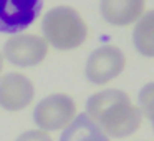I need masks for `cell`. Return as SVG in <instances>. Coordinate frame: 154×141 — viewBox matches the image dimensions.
<instances>
[{
  "mask_svg": "<svg viewBox=\"0 0 154 141\" xmlns=\"http://www.w3.org/2000/svg\"><path fill=\"white\" fill-rule=\"evenodd\" d=\"M124 63L126 58L119 48L113 45H103L90 55L85 73L91 83L104 85L124 70Z\"/></svg>",
  "mask_w": 154,
  "mask_h": 141,
  "instance_id": "cell-5",
  "label": "cell"
},
{
  "mask_svg": "<svg viewBox=\"0 0 154 141\" xmlns=\"http://www.w3.org/2000/svg\"><path fill=\"white\" fill-rule=\"evenodd\" d=\"M144 10V0H101L104 20L116 27H124L139 20Z\"/></svg>",
  "mask_w": 154,
  "mask_h": 141,
  "instance_id": "cell-8",
  "label": "cell"
},
{
  "mask_svg": "<svg viewBox=\"0 0 154 141\" xmlns=\"http://www.w3.org/2000/svg\"><path fill=\"white\" fill-rule=\"evenodd\" d=\"M45 42L57 50L78 48L88 35V27L75 8L61 5L47 12L42 22Z\"/></svg>",
  "mask_w": 154,
  "mask_h": 141,
  "instance_id": "cell-2",
  "label": "cell"
},
{
  "mask_svg": "<svg viewBox=\"0 0 154 141\" xmlns=\"http://www.w3.org/2000/svg\"><path fill=\"white\" fill-rule=\"evenodd\" d=\"M48 53V43L38 35H14L4 45V57L17 67H35Z\"/></svg>",
  "mask_w": 154,
  "mask_h": 141,
  "instance_id": "cell-6",
  "label": "cell"
},
{
  "mask_svg": "<svg viewBox=\"0 0 154 141\" xmlns=\"http://www.w3.org/2000/svg\"><path fill=\"white\" fill-rule=\"evenodd\" d=\"M43 0H0V33L17 35L38 18Z\"/></svg>",
  "mask_w": 154,
  "mask_h": 141,
  "instance_id": "cell-4",
  "label": "cell"
},
{
  "mask_svg": "<svg viewBox=\"0 0 154 141\" xmlns=\"http://www.w3.org/2000/svg\"><path fill=\"white\" fill-rule=\"evenodd\" d=\"M2 63H4V61H2V55H0V71H2Z\"/></svg>",
  "mask_w": 154,
  "mask_h": 141,
  "instance_id": "cell-13",
  "label": "cell"
},
{
  "mask_svg": "<svg viewBox=\"0 0 154 141\" xmlns=\"http://www.w3.org/2000/svg\"><path fill=\"white\" fill-rule=\"evenodd\" d=\"M17 141H53L48 136L45 131L42 130H32V131H25L17 138Z\"/></svg>",
  "mask_w": 154,
  "mask_h": 141,
  "instance_id": "cell-12",
  "label": "cell"
},
{
  "mask_svg": "<svg viewBox=\"0 0 154 141\" xmlns=\"http://www.w3.org/2000/svg\"><path fill=\"white\" fill-rule=\"evenodd\" d=\"M35 88L30 78L22 73L0 77V106L8 111H20L33 101Z\"/></svg>",
  "mask_w": 154,
  "mask_h": 141,
  "instance_id": "cell-7",
  "label": "cell"
},
{
  "mask_svg": "<svg viewBox=\"0 0 154 141\" xmlns=\"http://www.w3.org/2000/svg\"><path fill=\"white\" fill-rule=\"evenodd\" d=\"M139 110L143 114L149 118L151 124L154 128V81L147 83L139 91Z\"/></svg>",
  "mask_w": 154,
  "mask_h": 141,
  "instance_id": "cell-11",
  "label": "cell"
},
{
  "mask_svg": "<svg viewBox=\"0 0 154 141\" xmlns=\"http://www.w3.org/2000/svg\"><path fill=\"white\" fill-rule=\"evenodd\" d=\"M133 43L144 57H154V10L139 17L133 30Z\"/></svg>",
  "mask_w": 154,
  "mask_h": 141,
  "instance_id": "cell-10",
  "label": "cell"
},
{
  "mask_svg": "<svg viewBox=\"0 0 154 141\" xmlns=\"http://www.w3.org/2000/svg\"><path fill=\"white\" fill-rule=\"evenodd\" d=\"M60 141H109V138L86 113H81L65 128Z\"/></svg>",
  "mask_w": 154,
  "mask_h": 141,
  "instance_id": "cell-9",
  "label": "cell"
},
{
  "mask_svg": "<svg viewBox=\"0 0 154 141\" xmlns=\"http://www.w3.org/2000/svg\"><path fill=\"white\" fill-rule=\"evenodd\" d=\"M76 114V105L73 98L63 93H55L43 98L33 111V120L42 131L63 130L73 121Z\"/></svg>",
  "mask_w": 154,
  "mask_h": 141,
  "instance_id": "cell-3",
  "label": "cell"
},
{
  "mask_svg": "<svg viewBox=\"0 0 154 141\" xmlns=\"http://www.w3.org/2000/svg\"><path fill=\"white\" fill-rule=\"evenodd\" d=\"M86 114L113 138L133 134L143 121L141 110L121 90H104L91 95L86 101Z\"/></svg>",
  "mask_w": 154,
  "mask_h": 141,
  "instance_id": "cell-1",
  "label": "cell"
}]
</instances>
